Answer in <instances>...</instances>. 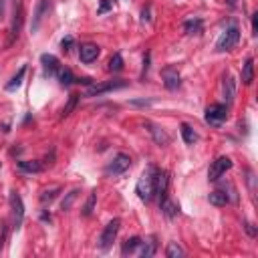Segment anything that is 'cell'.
<instances>
[{
    "label": "cell",
    "mask_w": 258,
    "mask_h": 258,
    "mask_svg": "<svg viewBox=\"0 0 258 258\" xmlns=\"http://www.w3.org/2000/svg\"><path fill=\"white\" fill-rule=\"evenodd\" d=\"M155 169L157 167H153V165H149L143 173H141V177L137 179V185H135V191H137V196H139V200H143V202H151L153 198H155V191H153V181H155Z\"/></svg>",
    "instance_id": "1"
},
{
    "label": "cell",
    "mask_w": 258,
    "mask_h": 258,
    "mask_svg": "<svg viewBox=\"0 0 258 258\" xmlns=\"http://www.w3.org/2000/svg\"><path fill=\"white\" fill-rule=\"evenodd\" d=\"M123 87H127V81H123V79L91 83V85H87V95L89 97H97V95H103V93H109V91H115V89H123Z\"/></svg>",
    "instance_id": "2"
},
{
    "label": "cell",
    "mask_w": 258,
    "mask_h": 258,
    "mask_svg": "<svg viewBox=\"0 0 258 258\" xmlns=\"http://www.w3.org/2000/svg\"><path fill=\"white\" fill-rule=\"evenodd\" d=\"M119 228H121V220H119V218H113V220L105 226V230L101 232V238H99V248H101V250H109V248L113 246V242H115V238H117V234H119Z\"/></svg>",
    "instance_id": "3"
},
{
    "label": "cell",
    "mask_w": 258,
    "mask_h": 258,
    "mask_svg": "<svg viewBox=\"0 0 258 258\" xmlns=\"http://www.w3.org/2000/svg\"><path fill=\"white\" fill-rule=\"evenodd\" d=\"M238 40H240V28L234 24V26H230V28H226V30L222 32V36H220L218 42H216V48H218L220 52L230 50V48H234V46L238 44Z\"/></svg>",
    "instance_id": "4"
},
{
    "label": "cell",
    "mask_w": 258,
    "mask_h": 258,
    "mask_svg": "<svg viewBox=\"0 0 258 258\" xmlns=\"http://www.w3.org/2000/svg\"><path fill=\"white\" fill-rule=\"evenodd\" d=\"M129 167H131V157H129L127 153H117V155L109 161V165L105 167V173H107V175H121V173H125Z\"/></svg>",
    "instance_id": "5"
},
{
    "label": "cell",
    "mask_w": 258,
    "mask_h": 258,
    "mask_svg": "<svg viewBox=\"0 0 258 258\" xmlns=\"http://www.w3.org/2000/svg\"><path fill=\"white\" fill-rule=\"evenodd\" d=\"M10 210H12V228L18 230L24 222V204H22V198L16 194V191H10Z\"/></svg>",
    "instance_id": "6"
},
{
    "label": "cell",
    "mask_w": 258,
    "mask_h": 258,
    "mask_svg": "<svg viewBox=\"0 0 258 258\" xmlns=\"http://www.w3.org/2000/svg\"><path fill=\"white\" fill-rule=\"evenodd\" d=\"M230 167H232V159L226 157V155H220L218 159L212 161V165H210V169H208V179H210V181H218Z\"/></svg>",
    "instance_id": "7"
},
{
    "label": "cell",
    "mask_w": 258,
    "mask_h": 258,
    "mask_svg": "<svg viewBox=\"0 0 258 258\" xmlns=\"http://www.w3.org/2000/svg\"><path fill=\"white\" fill-rule=\"evenodd\" d=\"M226 117H228V107L222 103H214L206 109V123L210 125H220L226 121Z\"/></svg>",
    "instance_id": "8"
},
{
    "label": "cell",
    "mask_w": 258,
    "mask_h": 258,
    "mask_svg": "<svg viewBox=\"0 0 258 258\" xmlns=\"http://www.w3.org/2000/svg\"><path fill=\"white\" fill-rule=\"evenodd\" d=\"M20 24H22V4H20V0H16V2H14V10H12V26H10V36H8L6 46H10V44L18 38V34H20Z\"/></svg>",
    "instance_id": "9"
},
{
    "label": "cell",
    "mask_w": 258,
    "mask_h": 258,
    "mask_svg": "<svg viewBox=\"0 0 258 258\" xmlns=\"http://www.w3.org/2000/svg\"><path fill=\"white\" fill-rule=\"evenodd\" d=\"M48 10H50V0H38V4H36V8H34L32 24H30V30H32V32H36V30L40 28V24H42L44 16L48 14Z\"/></svg>",
    "instance_id": "10"
},
{
    "label": "cell",
    "mask_w": 258,
    "mask_h": 258,
    "mask_svg": "<svg viewBox=\"0 0 258 258\" xmlns=\"http://www.w3.org/2000/svg\"><path fill=\"white\" fill-rule=\"evenodd\" d=\"M161 77H163V85H165L169 91H175V89L181 85V77H179V73H177L175 67H165V69L161 71Z\"/></svg>",
    "instance_id": "11"
},
{
    "label": "cell",
    "mask_w": 258,
    "mask_h": 258,
    "mask_svg": "<svg viewBox=\"0 0 258 258\" xmlns=\"http://www.w3.org/2000/svg\"><path fill=\"white\" fill-rule=\"evenodd\" d=\"M99 52H101V48H99L97 44H93V42H85V44H81V48H79V58H81V62L89 64V62L97 60Z\"/></svg>",
    "instance_id": "12"
},
{
    "label": "cell",
    "mask_w": 258,
    "mask_h": 258,
    "mask_svg": "<svg viewBox=\"0 0 258 258\" xmlns=\"http://www.w3.org/2000/svg\"><path fill=\"white\" fill-rule=\"evenodd\" d=\"M167 185H169V177H167V171H163V169H155V181H153V191H155V196H157L159 200H161V198H165Z\"/></svg>",
    "instance_id": "13"
},
{
    "label": "cell",
    "mask_w": 258,
    "mask_h": 258,
    "mask_svg": "<svg viewBox=\"0 0 258 258\" xmlns=\"http://www.w3.org/2000/svg\"><path fill=\"white\" fill-rule=\"evenodd\" d=\"M40 62H42V69L46 75H56L60 71V62L54 54H42L40 56Z\"/></svg>",
    "instance_id": "14"
},
{
    "label": "cell",
    "mask_w": 258,
    "mask_h": 258,
    "mask_svg": "<svg viewBox=\"0 0 258 258\" xmlns=\"http://www.w3.org/2000/svg\"><path fill=\"white\" fill-rule=\"evenodd\" d=\"M145 127H147V131L151 133V137H153V141L157 143V145H167L169 143V137H167V133L161 129V127H157V125H153V123H145Z\"/></svg>",
    "instance_id": "15"
},
{
    "label": "cell",
    "mask_w": 258,
    "mask_h": 258,
    "mask_svg": "<svg viewBox=\"0 0 258 258\" xmlns=\"http://www.w3.org/2000/svg\"><path fill=\"white\" fill-rule=\"evenodd\" d=\"M141 250H139V256L141 258H151L157 250V242H155V236H149L147 240H141Z\"/></svg>",
    "instance_id": "16"
},
{
    "label": "cell",
    "mask_w": 258,
    "mask_h": 258,
    "mask_svg": "<svg viewBox=\"0 0 258 258\" xmlns=\"http://www.w3.org/2000/svg\"><path fill=\"white\" fill-rule=\"evenodd\" d=\"M222 91H224V97L228 99V103H232L234 97H236V81L232 79V75H226V77H224Z\"/></svg>",
    "instance_id": "17"
},
{
    "label": "cell",
    "mask_w": 258,
    "mask_h": 258,
    "mask_svg": "<svg viewBox=\"0 0 258 258\" xmlns=\"http://www.w3.org/2000/svg\"><path fill=\"white\" fill-rule=\"evenodd\" d=\"M254 81V58H246L244 64H242V83L244 85H250Z\"/></svg>",
    "instance_id": "18"
},
{
    "label": "cell",
    "mask_w": 258,
    "mask_h": 258,
    "mask_svg": "<svg viewBox=\"0 0 258 258\" xmlns=\"http://www.w3.org/2000/svg\"><path fill=\"white\" fill-rule=\"evenodd\" d=\"M159 208H161V212H163L167 218H173V216L179 212V206H175L171 200H167V196L159 200Z\"/></svg>",
    "instance_id": "19"
},
{
    "label": "cell",
    "mask_w": 258,
    "mask_h": 258,
    "mask_svg": "<svg viewBox=\"0 0 258 258\" xmlns=\"http://www.w3.org/2000/svg\"><path fill=\"white\" fill-rule=\"evenodd\" d=\"M179 133H181V137H183V141H185L187 145H191L194 141H198V133H196L187 123H181V125H179Z\"/></svg>",
    "instance_id": "20"
},
{
    "label": "cell",
    "mask_w": 258,
    "mask_h": 258,
    "mask_svg": "<svg viewBox=\"0 0 258 258\" xmlns=\"http://www.w3.org/2000/svg\"><path fill=\"white\" fill-rule=\"evenodd\" d=\"M56 75H58V81H60V85H62V87H69V85L77 83V77L73 75V71H71V69H60Z\"/></svg>",
    "instance_id": "21"
},
{
    "label": "cell",
    "mask_w": 258,
    "mask_h": 258,
    "mask_svg": "<svg viewBox=\"0 0 258 258\" xmlns=\"http://www.w3.org/2000/svg\"><path fill=\"white\" fill-rule=\"evenodd\" d=\"M208 200H210V204H212V206H218V208H222V206H226V204H228V196H226L224 191H220V189L212 191V194L208 196Z\"/></svg>",
    "instance_id": "22"
},
{
    "label": "cell",
    "mask_w": 258,
    "mask_h": 258,
    "mask_svg": "<svg viewBox=\"0 0 258 258\" xmlns=\"http://www.w3.org/2000/svg\"><path fill=\"white\" fill-rule=\"evenodd\" d=\"M18 167L26 173H38L42 171V163L40 161H18Z\"/></svg>",
    "instance_id": "23"
},
{
    "label": "cell",
    "mask_w": 258,
    "mask_h": 258,
    "mask_svg": "<svg viewBox=\"0 0 258 258\" xmlns=\"http://www.w3.org/2000/svg\"><path fill=\"white\" fill-rule=\"evenodd\" d=\"M24 75H26V67H20V71L10 79V83L6 85V91H14L16 87H20L22 85V79H24Z\"/></svg>",
    "instance_id": "24"
},
{
    "label": "cell",
    "mask_w": 258,
    "mask_h": 258,
    "mask_svg": "<svg viewBox=\"0 0 258 258\" xmlns=\"http://www.w3.org/2000/svg\"><path fill=\"white\" fill-rule=\"evenodd\" d=\"M183 30H185L187 34H198V32H202V20H200V18L185 20V22H183Z\"/></svg>",
    "instance_id": "25"
},
{
    "label": "cell",
    "mask_w": 258,
    "mask_h": 258,
    "mask_svg": "<svg viewBox=\"0 0 258 258\" xmlns=\"http://www.w3.org/2000/svg\"><path fill=\"white\" fill-rule=\"evenodd\" d=\"M77 103H79V95H69V101H67V105L62 107V113H60V117L64 119V117H69L73 111H75V107H77Z\"/></svg>",
    "instance_id": "26"
},
{
    "label": "cell",
    "mask_w": 258,
    "mask_h": 258,
    "mask_svg": "<svg viewBox=\"0 0 258 258\" xmlns=\"http://www.w3.org/2000/svg\"><path fill=\"white\" fill-rule=\"evenodd\" d=\"M139 244H141V238L133 236V238H129V240H125V242H123L121 252H123V254H131V252H135V250L139 248Z\"/></svg>",
    "instance_id": "27"
},
{
    "label": "cell",
    "mask_w": 258,
    "mask_h": 258,
    "mask_svg": "<svg viewBox=\"0 0 258 258\" xmlns=\"http://www.w3.org/2000/svg\"><path fill=\"white\" fill-rule=\"evenodd\" d=\"M185 252H183V248L177 244V242H169L167 244V250H165V256L167 258H179V256H183Z\"/></svg>",
    "instance_id": "28"
},
{
    "label": "cell",
    "mask_w": 258,
    "mask_h": 258,
    "mask_svg": "<svg viewBox=\"0 0 258 258\" xmlns=\"http://www.w3.org/2000/svg\"><path fill=\"white\" fill-rule=\"evenodd\" d=\"M121 69H123V56H121L119 52H115V54L111 56V60H109V71L119 73Z\"/></svg>",
    "instance_id": "29"
},
{
    "label": "cell",
    "mask_w": 258,
    "mask_h": 258,
    "mask_svg": "<svg viewBox=\"0 0 258 258\" xmlns=\"http://www.w3.org/2000/svg\"><path fill=\"white\" fill-rule=\"evenodd\" d=\"M77 196H79V189H73V191H69V194H67V198L60 202V210H62V212L71 210V206H73V202L77 200Z\"/></svg>",
    "instance_id": "30"
},
{
    "label": "cell",
    "mask_w": 258,
    "mask_h": 258,
    "mask_svg": "<svg viewBox=\"0 0 258 258\" xmlns=\"http://www.w3.org/2000/svg\"><path fill=\"white\" fill-rule=\"evenodd\" d=\"M95 202H97V191H91L85 208H83V216H91L93 214V208H95Z\"/></svg>",
    "instance_id": "31"
},
{
    "label": "cell",
    "mask_w": 258,
    "mask_h": 258,
    "mask_svg": "<svg viewBox=\"0 0 258 258\" xmlns=\"http://www.w3.org/2000/svg\"><path fill=\"white\" fill-rule=\"evenodd\" d=\"M56 191H60V187H56V185H54V187H50V189H46V191H44V194L40 196V200H42V202H50V200H54V196H56Z\"/></svg>",
    "instance_id": "32"
},
{
    "label": "cell",
    "mask_w": 258,
    "mask_h": 258,
    "mask_svg": "<svg viewBox=\"0 0 258 258\" xmlns=\"http://www.w3.org/2000/svg\"><path fill=\"white\" fill-rule=\"evenodd\" d=\"M6 234H8L6 222H0V250L4 248V242H6Z\"/></svg>",
    "instance_id": "33"
},
{
    "label": "cell",
    "mask_w": 258,
    "mask_h": 258,
    "mask_svg": "<svg viewBox=\"0 0 258 258\" xmlns=\"http://www.w3.org/2000/svg\"><path fill=\"white\" fill-rule=\"evenodd\" d=\"M113 4H115V0H101V6H99V14H103V12H107L109 8H113Z\"/></svg>",
    "instance_id": "34"
},
{
    "label": "cell",
    "mask_w": 258,
    "mask_h": 258,
    "mask_svg": "<svg viewBox=\"0 0 258 258\" xmlns=\"http://www.w3.org/2000/svg\"><path fill=\"white\" fill-rule=\"evenodd\" d=\"M73 36H67V38H62L60 40V46H62V50H71V46H73Z\"/></svg>",
    "instance_id": "35"
},
{
    "label": "cell",
    "mask_w": 258,
    "mask_h": 258,
    "mask_svg": "<svg viewBox=\"0 0 258 258\" xmlns=\"http://www.w3.org/2000/svg\"><path fill=\"white\" fill-rule=\"evenodd\" d=\"M244 226H246V232H248L250 236H256V228H254L252 222H244Z\"/></svg>",
    "instance_id": "36"
},
{
    "label": "cell",
    "mask_w": 258,
    "mask_h": 258,
    "mask_svg": "<svg viewBox=\"0 0 258 258\" xmlns=\"http://www.w3.org/2000/svg\"><path fill=\"white\" fill-rule=\"evenodd\" d=\"M141 20H143V22H149V20H151V16H149V6L141 10Z\"/></svg>",
    "instance_id": "37"
},
{
    "label": "cell",
    "mask_w": 258,
    "mask_h": 258,
    "mask_svg": "<svg viewBox=\"0 0 258 258\" xmlns=\"http://www.w3.org/2000/svg\"><path fill=\"white\" fill-rule=\"evenodd\" d=\"M6 2H8V0H0V18H4V10H6Z\"/></svg>",
    "instance_id": "38"
},
{
    "label": "cell",
    "mask_w": 258,
    "mask_h": 258,
    "mask_svg": "<svg viewBox=\"0 0 258 258\" xmlns=\"http://www.w3.org/2000/svg\"><path fill=\"white\" fill-rule=\"evenodd\" d=\"M256 20H258V14L252 16V30H254V34H256Z\"/></svg>",
    "instance_id": "39"
}]
</instances>
